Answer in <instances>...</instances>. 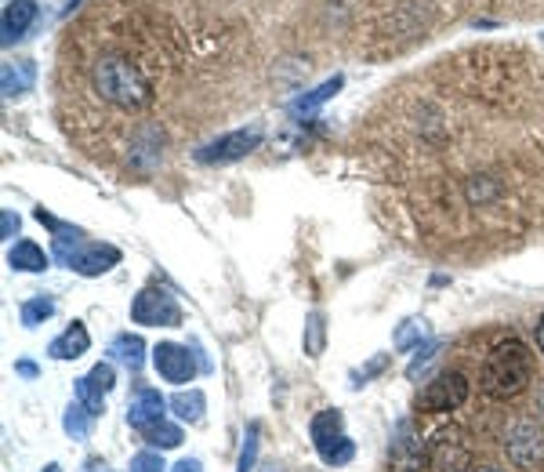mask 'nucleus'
Returning <instances> with one entry per match:
<instances>
[{
    "label": "nucleus",
    "instance_id": "f257e3e1",
    "mask_svg": "<svg viewBox=\"0 0 544 472\" xmlns=\"http://www.w3.org/2000/svg\"><path fill=\"white\" fill-rule=\"evenodd\" d=\"M91 84L102 95V102L117 109H146L156 91L142 62L127 51H102L91 62Z\"/></svg>",
    "mask_w": 544,
    "mask_h": 472
},
{
    "label": "nucleus",
    "instance_id": "f03ea898",
    "mask_svg": "<svg viewBox=\"0 0 544 472\" xmlns=\"http://www.w3.org/2000/svg\"><path fill=\"white\" fill-rule=\"evenodd\" d=\"M530 378H534V353H530V345L519 342V338H508V342H497L486 353L479 385L494 400H512V396H519L530 385Z\"/></svg>",
    "mask_w": 544,
    "mask_h": 472
},
{
    "label": "nucleus",
    "instance_id": "7ed1b4c3",
    "mask_svg": "<svg viewBox=\"0 0 544 472\" xmlns=\"http://www.w3.org/2000/svg\"><path fill=\"white\" fill-rule=\"evenodd\" d=\"M131 320L142 327H178L182 324V309H178L175 295L164 291V287H142L131 302Z\"/></svg>",
    "mask_w": 544,
    "mask_h": 472
},
{
    "label": "nucleus",
    "instance_id": "20e7f679",
    "mask_svg": "<svg viewBox=\"0 0 544 472\" xmlns=\"http://www.w3.org/2000/svg\"><path fill=\"white\" fill-rule=\"evenodd\" d=\"M428 469L432 472H476L472 469V451L461 440V429H439L428 443Z\"/></svg>",
    "mask_w": 544,
    "mask_h": 472
},
{
    "label": "nucleus",
    "instance_id": "39448f33",
    "mask_svg": "<svg viewBox=\"0 0 544 472\" xmlns=\"http://www.w3.org/2000/svg\"><path fill=\"white\" fill-rule=\"evenodd\" d=\"M468 400V378L461 371H443L439 378L425 385V393L418 396V411L425 414H443L457 411Z\"/></svg>",
    "mask_w": 544,
    "mask_h": 472
},
{
    "label": "nucleus",
    "instance_id": "423d86ee",
    "mask_svg": "<svg viewBox=\"0 0 544 472\" xmlns=\"http://www.w3.org/2000/svg\"><path fill=\"white\" fill-rule=\"evenodd\" d=\"M392 472H425L428 465V451L421 447L418 425L414 418H403L392 433Z\"/></svg>",
    "mask_w": 544,
    "mask_h": 472
},
{
    "label": "nucleus",
    "instance_id": "0eeeda50",
    "mask_svg": "<svg viewBox=\"0 0 544 472\" xmlns=\"http://www.w3.org/2000/svg\"><path fill=\"white\" fill-rule=\"evenodd\" d=\"M505 451H508V462L515 469H534L537 462H544V436L537 429V422H515L512 433L505 440Z\"/></svg>",
    "mask_w": 544,
    "mask_h": 472
},
{
    "label": "nucleus",
    "instance_id": "6e6552de",
    "mask_svg": "<svg viewBox=\"0 0 544 472\" xmlns=\"http://www.w3.org/2000/svg\"><path fill=\"white\" fill-rule=\"evenodd\" d=\"M262 142V128H247V131H233V135L214 138L211 146L196 149V160L200 164H229V160L247 157L251 149H258Z\"/></svg>",
    "mask_w": 544,
    "mask_h": 472
},
{
    "label": "nucleus",
    "instance_id": "1a4fd4ad",
    "mask_svg": "<svg viewBox=\"0 0 544 472\" xmlns=\"http://www.w3.org/2000/svg\"><path fill=\"white\" fill-rule=\"evenodd\" d=\"M153 367L156 374L171 385H185L196 378V356L185 349V345H175V342H160L153 349Z\"/></svg>",
    "mask_w": 544,
    "mask_h": 472
},
{
    "label": "nucleus",
    "instance_id": "9d476101",
    "mask_svg": "<svg viewBox=\"0 0 544 472\" xmlns=\"http://www.w3.org/2000/svg\"><path fill=\"white\" fill-rule=\"evenodd\" d=\"M113 385H117L113 364H95L84 378H77V400L98 418L106 414V393H113Z\"/></svg>",
    "mask_w": 544,
    "mask_h": 472
},
{
    "label": "nucleus",
    "instance_id": "9b49d317",
    "mask_svg": "<svg viewBox=\"0 0 544 472\" xmlns=\"http://www.w3.org/2000/svg\"><path fill=\"white\" fill-rule=\"evenodd\" d=\"M167 400L156 389H149V385H138L135 396L127 400V425L131 429H138V433H146V429H153V425L164 422V411H167Z\"/></svg>",
    "mask_w": 544,
    "mask_h": 472
},
{
    "label": "nucleus",
    "instance_id": "f8f14e48",
    "mask_svg": "<svg viewBox=\"0 0 544 472\" xmlns=\"http://www.w3.org/2000/svg\"><path fill=\"white\" fill-rule=\"evenodd\" d=\"M120 262V251L117 247H109V244H84L73 255V262H69V269L80 276H102L109 273V269Z\"/></svg>",
    "mask_w": 544,
    "mask_h": 472
},
{
    "label": "nucleus",
    "instance_id": "ddd939ff",
    "mask_svg": "<svg viewBox=\"0 0 544 472\" xmlns=\"http://www.w3.org/2000/svg\"><path fill=\"white\" fill-rule=\"evenodd\" d=\"M88 349H91L88 327L73 320V324H69L66 331H62V335L48 345V356H51V360H80V356L88 353Z\"/></svg>",
    "mask_w": 544,
    "mask_h": 472
},
{
    "label": "nucleus",
    "instance_id": "4468645a",
    "mask_svg": "<svg viewBox=\"0 0 544 472\" xmlns=\"http://www.w3.org/2000/svg\"><path fill=\"white\" fill-rule=\"evenodd\" d=\"M33 19H37V4H33V0H11L8 8H4V19H0V26H4V44L19 40L22 33L33 26Z\"/></svg>",
    "mask_w": 544,
    "mask_h": 472
},
{
    "label": "nucleus",
    "instance_id": "2eb2a0df",
    "mask_svg": "<svg viewBox=\"0 0 544 472\" xmlns=\"http://www.w3.org/2000/svg\"><path fill=\"white\" fill-rule=\"evenodd\" d=\"M33 80H37V66L30 59H19V62H8L4 73H0V88H4V99H15L22 91L33 88Z\"/></svg>",
    "mask_w": 544,
    "mask_h": 472
},
{
    "label": "nucleus",
    "instance_id": "dca6fc26",
    "mask_svg": "<svg viewBox=\"0 0 544 472\" xmlns=\"http://www.w3.org/2000/svg\"><path fill=\"white\" fill-rule=\"evenodd\" d=\"M109 353H113V360H120L131 374H138L142 364H146V342L138 335H117L113 345H109Z\"/></svg>",
    "mask_w": 544,
    "mask_h": 472
},
{
    "label": "nucleus",
    "instance_id": "f3484780",
    "mask_svg": "<svg viewBox=\"0 0 544 472\" xmlns=\"http://www.w3.org/2000/svg\"><path fill=\"white\" fill-rule=\"evenodd\" d=\"M341 429H345V414H341L338 407H327V411L316 414L309 422V436H312V443H316V451H320L323 443L338 440Z\"/></svg>",
    "mask_w": 544,
    "mask_h": 472
},
{
    "label": "nucleus",
    "instance_id": "a211bd4d",
    "mask_svg": "<svg viewBox=\"0 0 544 472\" xmlns=\"http://www.w3.org/2000/svg\"><path fill=\"white\" fill-rule=\"evenodd\" d=\"M8 266L19 269V273H44V269H48V255H44L33 240H19V244L8 251Z\"/></svg>",
    "mask_w": 544,
    "mask_h": 472
},
{
    "label": "nucleus",
    "instance_id": "6ab92c4d",
    "mask_svg": "<svg viewBox=\"0 0 544 472\" xmlns=\"http://www.w3.org/2000/svg\"><path fill=\"white\" fill-rule=\"evenodd\" d=\"M171 411L178 414V422H189V425H196V422H204V411H207V396L200 393V389H189V393H175L171 396Z\"/></svg>",
    "mask_w": 544,
    "mask_h": 472
},
{
    "label": "nucleus",
    "instance_id": "aec40b11",
    "mask_svg": "<svg viewBox=\"0 0 544 472\" xmlns=\"http://www.w3.org/2000/svg\"><path fill=\"white\" fill-rule=\"evenodd\" d=\"M91 418H95V414L77 400V404H69L66 414H62V429H66V436H73V440H88Z\"/></svg>",
    "mask_w": 544,
    "mask_h": 472
},
{
    "label": "nucleus",
    "instance_id": "412c9836",
    "mask_svg": "<svg viewBox=\"0 0 544 472\" xmlns=\"http://www.w3.org/2000/svg\"><path fill=\"white\" fill-rule=\"evenodd\" d=\"M341 84H345V80L341 77H331V80H323L320 88H312L309 95H302V99H294V113H312V109L316 106H323V102L327 99H334V95H338L341 91Z\"/></svg>",
    "mask_w": 544,
    "mask_h": 472
},
{
    "label": "nucleus",
    "instance_id": "4be33fe9",
    "mask_svg": "<svg viewBox=\"0 0 544 472\" xmlns=\"http://www.w3.org/2000/svg\"><path fill=\"white\" fill-rule=\"evenodd\" d=\"M320 458H323V465H349L352 458H356V443H352L349 436L341 433L338 440L323 443V447H320Z\"/></svg>",
    "mask_w": 544,
    "mask_h": 472
},
{
    "label": "nucleus",
    "instance_id": "5701e85b",
    "mask_svg": "<svg viewBox=\"0 0 544 472\" xmlns=\"http://www.w3.org/2000/svg\"><path fill=\"white\" fill-rule=\"evenodd\" d=\"M142 436H146V443L153 451H171V447L182 443V429H178V425H167V422L153 425V429H146Z\"/></svg>",
    "mask_w": 544,
    "mask_h": 472
},
{
    "label": "nucleus",
    "instance_id": "b1692460",
    "mask_svg": "<svg viewBox=\"0 0 544 472\" xmlns=\"http://www.w3.org/2000/svg\"><path fill=\"white\" fill-rule=\"evenodd\" d=\"M51 313H55V302H51L48 295H40V298H30V302H22V324H26V327L44 324V320H48Z\"/></svg>",
    "mask_w": 544,
    "mask_h": 472
},
{
    "label": "nucleus",
    "instance_id": "393cba45",
    "mask_svg": "<svg viewBox=\"0 0 544 472\" xmlns=\"http://www.w3.org/2000/svg\"><path fill=\"white\" fill-rule=\"evenodd\" d=\"M428 335V324L425 320H407V324L399 327L396 338H392V345H396L399 353H407L410 345H421V338Z\"/></svg>",
    "mask_w": 544,
    "mask_h": 472
},
{
    "label": "nucleus",
    "instance_id": "a878e982",
    "mask_svg": "<svg viewBox=\"0 0 544 472\" xmlns=\"http://www.w3.org/2000/svg\"><path fill=\"white\" fill-rule=\"evenodd\" d=\"M258 425H247V436H243V451H240V465H236V472H251L254 462H258Z\"/></svg>",
    "mask_w": 544,
    "mask_h": 472
},
{
    "label": "nucleus",
    "instance_id": "bb28decb",
    "mask_svg": "<svg viewBox=\"0 0 544 472\" xmlns=\"http://www.w3.org/2000/svg\"><path fill=\"white\" fill-rule=\"evenodd\" d=\"M305 353L309 356H320L323 353V316L320 313H312L309 316V324H305Z\"/></svg>",
    "mask_w": 544,
    "mask_h": 472
},
{
    "label": "nucleus",
    "instance_id": "cd10ccee",
    "mask_svg": "<svg viewBox=\"0 0 544 472\" xmlns=\"http://www.w3.org/2000/svg\"><path fill=\"white\" fill-rule=\"evenodd\" d=\"M164 454L160 451H142L131 458V465H127V472H164Z\"/></svg>",
    "mask_w": 544,
    "mask_h": 472
},
{
    "label": "nucleus",
    "instance_id": "c85d7f7f",
    "mask_svg": "<svg viewBox=\"0 0 544 472\" xmlns=\"http://www.w3.org/2000/svg\"><path fill=\"white\" fill-rule=\"evenodd\" d=\"M439 345H443V342H428V345H425V349H421V356H418V360H414V364H410V367H407V378H418V371H421V364H428V360H432V356H436V353H439Z\"/></svg>",
    "mask_w": 544,
    "mask_h": 472
},
{
    "label": "nucleus",
    "instance_id": "c756f323",
    "mask_svg": "<svg viewBox=\"0 0 544 472\" xmlns=\"http://www.w3.org/2000/svg\"><path fill=\"white\" fill-rule=\"evenodd\" d=\"M385 364H389V356H374V360H370V364L363 367L360 374H356V382H352V385H363V382H367V378H370V374L385 371Z\"/></svg>",
    "mask_w": 544,
    "mask_h": 472
},
{
    "label": "nucleus",
    "instance_id": "7c9ffc66",
    "mask_svg": "<svg viewBox=\"0 0 544 472\" xmlns=\"http://www.w3.org/2000/svg\"><path fill=\"white\" fill-rule=\"evenodd\" d=\"M15 233H19V215L4 211V215H0V236H4V240H11Z\"/></svg>",
    "mask_w": 544,
    "mask_h": 472
},
{
    "label": "nucleus",
    "instance_id": "2f4dec72",
    "mask_svg": "<svg viewBox=\"0 0 544 472\" xmlns=\"http://www.w3.org/2000/svg\"><path fill=\"white\" fill-rule=\"evenodd\" d=\"M171 472H204V465L196 462V458H182V462H178Z\"/></svg>",
    "mask_w": 544,
    "mask_h": 472
},
{
    "label": "nucleus",
    "instance_id": "473e14b6",
    "mask_svg": "<svg viewBox=\"0 0 544 472\" xmlns=\"http://www.w3.org/2000/svg\"><path fill=\"white\" fill-rule=\"evenodd\" d=\"M15 371H19L22 378H37V364H30V360H19V364H15Z\"/></svg>",
    "mask_w": 544,
    "mask_h": 472
},
{
    "label": "nucleus",
    "instance_id": "72a5a7b5",
    "mask_svg": "<svg viewBox=\"0 0 544 472\" xmlns=\"http://www.w3.org/2000/svg\"><path fill=\"white\" fill-rule=\"evenodd\" d=\"M537 349L544 353V313H541V320H537Z\"/></svg>",
    "mask_w": 544,
    "mask_h": 472
},
{
    "label": "nucleus",
    "instance_id": "f704fd0d",
    "mask_svg": "<svg viewBox=\"0 0 544 472\" xmlns=\"http://www.w3.org/2000/svg\"><path fill=\"white\" fill-rule=\"evenodd\" d=\"M44 472H62V465L59 462H48V465H44Z\"/></svg>",
    "mask_w": 544,
    "mask_h": 472
},
{
    "label": "nucleus",
    "instance_id": "c9c22d12",
    "mask_svg": "<svg viewBox=\"0 0 544 472\" xmlns=\"http://www.w3.org/2000/svg\"><path fill=\"white\" fill-rule=\"evenodd\" d=\"M476 472H505V469H497V465H483V469H476Z\"/></svg>",
    "mask_w": 544,
    "mask_h": 472
}]
</instances>
